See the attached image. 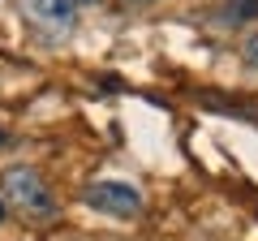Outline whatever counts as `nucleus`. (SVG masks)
I'll list each match as a JSON object with an SVG mask.
<instances>
[{
  "label": "nucleus",
  "instance_id": "nucleus-1",
  "mask_svg": "<svg viewBox=\"0 0 258 241\" xmlns=\"http://www.w3.org/2000/svg\"><path fill=\"white\" fill-rule=\"evenodd\" d=\"M0 198H5L13 211L30 215V220H43V215L56 211L52 190H47V181L35 168H9V172L0 176Z\"/></svg>",
  "mask_w": 258,
  "mask_h": 241
},
{
  "label": "nucleus",
  "instance_id": "nucleus-2",
  "mask_svg": "<svg viewBox=\"0 0 258 241\" xmlns=\"http://www.w3.org/2000/svg\"><path fill=\"white\" fill-rule=\"evenodd\" d=\"M86 203L103 215H116V220H134L142 211V194L129 181H91L86 186Z\"/></svg>",
  "mask_w": 258,
  "mask_h": 241
},
{
  "label": "nucleus",
  "instance_id": "nucleus-3",
  "mask_svg": "<svg viewBox=\"0 0 258 241\" xmlns=\"http://www.w3.org/2000/svg\"><path fill=\"white\" fill-rule=\"evenodd\" d=\"M22 13L30 18V26H35V30L60 39V35L74 30L78 13H82V0H22Z\"/></svg>",
  "mask_w": 258,
  "mask_h": 241
},
{
  "label": "nucleus",
  "instance_id": "nucleus-4",
  "mask_svg": "<svg viewBox=\"0 0 258 241\" xmlns=\"http://www.w3.org/2000/svg\"><path fill=\"white\" fill-rule=\"evenodd\" d=\"M254 13H258V0H228V5H224V22H228V26L254 18Z\"/></svg>",
  "mask_w": 258,
  "mask_h": 241
},
{
  "label": "nucleus",
  "instance_id": "nucleus-5",
  "mask_svg": "<svg viewBox=\"0 0 258 241\" xmlns=\"http://www.w3.org/2000/svg\"><path fill=\"white\" fill-rule=\"evenodd\" d=\"M241 52H245V65H249V69H258V30L245 39V47H241Z\"/></svg>",
  "mask_w": 258,
  "mask_h": 241
},
{
  "label": "nucleus",
  "instance_id": "nucleus-6",
  "mask_svg": "<svg viewBox=\"0 0 258 241\" xmlns=\"http://www.w3.org/2000/svg\"><path fill=\"white\" fill-rule=\"evenodd\" d=\"M5 211H9V203H5V198H0V220H5Z\"/></svg>",
  "mask_w": 258,
  "mask_h": 241
},
{
  "label": "nucleus",
  "instance_id": "nucleus-7",
  "mask_svg": "<svg viewBox=\"0 0 258 241\" xmlns=\"http://www.w3.org/2000/svg\"><path fill=\"white\" fill-rule=\"evenodd\" d=\"M5 142H9V134H5V130H0V147H5Z\"/></svg>",
  "mask_w": 258,
  "mask_h": 241
},
{
  "label": "nucleus",
  "instance_id": "nucleus-8",
  "mask_svg": "<svg viewBox=\"0 0 258 241\" xmlns=\"http://www.w3.org/2000/svg\"><path fill=\"white\" fill-rule=\"evenodd\" d=\"M134 5H151V0H134Z\"/></svg>",
  "mask_w": 258,
  "mask_h": 241
},
{
  "label": "nucleus",
  "instance_id": "nucleus-9",
  "mask_svg": "<svg viewBox=\"0 0 258 241\" xmlns=\"http://www.w3.org/2000/svg\"><path fill=\"white\" fill-rule=\"evenodd\" d=\"M82 5H95V0H82Z\"/></svg>",
  "mask_w": 258,
  "mask_h": 241
}]
</instances>
